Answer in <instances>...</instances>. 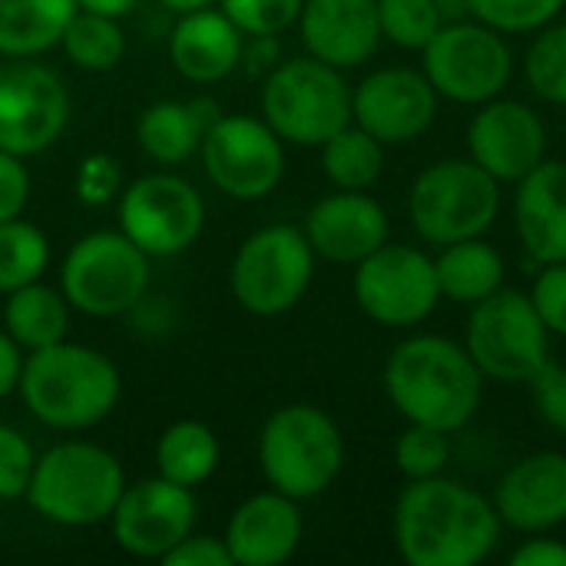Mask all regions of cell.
Masks as SVG:
<instances>
[{
  "label": "cell",
  "instance_id": "16",
  "mask_svg": "<svg viewBox=\"0 0 566 566\" xmlns=\"http://www.w3.org/2000/svg\"><path fill=\"white\" fill-rule=\"evenodd\" d=\"M441 109V96L415 66H378L352 86V123L385 146L421 139Z\"/></svg>",
  "mask_w": 566,
  "mask_h": 566
},
{
  "label": "cell",
  "instance_id": "39",
  "mask_svg": "<svg viewBox=\"0 0 566 566\" xmlns=\"http://www.w3.org/2000/svg\"><path fill=\"white\" fill-rule=\"evenodd\" d=\"M36 454L27 434L13 424H0V501H20L27 494Z\"/></svg>",
  "mask_w": 566,
  "mask_h": 566
},
{
  "label": "cell",
  "instance_id": "45",
  "mask_svg": "<svg viewBox=\"0 0 566 566\" xmlns=\"http://www.w3.org/2000/svg\"><path fill=\"white\" fill-rule=\"evenodd\" d=\"M279 63H282V40L279 36H245L239 66L249 76H262L265 80Z\"/></svg>",
  "mask_w": 566,
  "mask_h": 566
},
{
  "label": "cell",
  "instance_id": "12",
  "mask_svg": "<svg viewBox=\"0 0 566 566\" xmlns=\"http://www.w3.org/2000/svg\"><path fill=\"white\" fill-rule=\"evenodd\" d=\"M352 295L375 325L418 328L441 305L434 255L388 239L355 265Z\"/></svg>",
  "mask_w": 566,
  "mask_h": 566
},
{
  "label": "cell",
  "instance_id": "48",
  "mask_svg": "<svg viewBox=\"0 0 566 566\" xmlns=\"http://www.w3.org/2000/svg\"><path fill=\"white\" fill-rule=\"evenodd\" d=\"M444 13V20H458V17H468V0H434Z\"/></svg>",
  "mask_w": 566,
  "mask_h": 566
},
{
  "label": "cell",
  "instance_id": "30",
  "mask_svg": "<svg viewBox=\"0 0 566 566\" xmlns=\"http://www.w3.org/2000/svg\"><path fill=\"white\" fill-rule=\"evenodd\" d=\"M385 143H378L368 129L358 123H348L335 136H328L318 153H322V172L335 189H352V192H371L378 179L385 176Z\"/></svg>",
  "mask_w": 566,
  "mask_h": 566
},
{
  "label": "cell",
  "instance_id": "9",
  "mask_svg": "<svg viewBox=\"0 0 566 566\" xmlns=\"http://www.w3.org/2000/svg\"><path fill=\"white\" fill-rule=\"evenodd\" d=\"M318 255L298 226L255 229L229 265V292L255 318H279L292 312L312 289Z\"/></svg>",
  "mask_w": 566,
  "mask_h": 566
},
{
  "label": "cell",
  "instance_id": "42",
  "mask_svg": "<svg viewBox=\"0 0 566 566\" xmlns=\"http://www.w3.org/2000/svg\"><path fill=\"white\" fill-rule=\"evenodd\" d=\"M30 202V172L20 156L0 149V222L23 216Z\"/></svg>",
  "mask_w": 566,
  "mask_h": 566
},
{
  "label": "cell",
  "instance_id": "24",
  "mask_svg": "<svg viewBox=\"0 0 566 566\" xmlns=\"http://www.w3.org/2000/svg\"><path fill=\"white\" fill-rule=\"evenodd\" d=\"M245 33L212 3L179 13L169 33V60L189 83L209 86L239 70Z\"/></svg>",
  "mask_w": 566,
  "mask_h": 566
},
{
  "label": "cell",
  "instance_id": "14",
  "mask_svg": "<svg viewBox=\"0 0 566 566\" xmlns=\"http://www.w3.org/2000/svg\"><path fill=\"white\" fill-rule=\"evenodd\" d=\"M119 232L149 259H172L202 235L206 202L192 182L176 172H149L123 186L116 206Z\"/></svg>",
  "mask_w": 566,
  "mask_h": 566
},
{
  "label": "cell",
  "instance_id": "46",
  "mask_svg": "<svg viewBox=\"0 0 566 566\" xmlns=\"http://www.w3.org/2000/svg\"><path fill=\"white\" fill-rule=\"evenodd\" d=\"M23 358H27L23 348L7 332H0V401L17 391L23 375Z\"/></svg>",
  "mask_w": 566,
  "mask_h": 566
},
{
  "label": "cell",
  "instance_id": "29",
  "mask_svg": "<svg viewBox=\"0 0 566 566\" xmlns=\"http://www.w3.org/2000/svg\"><path fill=\"white\" fill-rule=\"evenodd\" d=\"M136 143L146 159L156 166H182L189 156L199 153L202 126L196 123L189 103L159 99L149 103L136 119Z\"/></svg>",
  "mask_w": 566,
  "mask_h": 566
},
{
  "label": "cell",
  "instance_id": "41",
  "mask_svg": "<svg viewBox=\"0 0 566 566\" xmlns=\"http://www.w3.org/2000/svg\"><path fill=\"white\" fill-rule=\"evenodd\" d=\"M527 295H531L541 322L547 325V332L557 338H566V262L541 265Z\"/></svg>",
  "mask_w": 566,
  "mask_h": 566
},
{
  "label": "cell",
  "instance_id": "40",
  "mask_svg": "<svg viewBox=\"0 0 566 566\" xmlns=\"http://www.w3.org/2000/svg\"><path fill=\"white\" fill-rule=\"evenodd\" d=\"M527 388H531V405L537 411V418L566 434V365L547 358L531 378H527Z\"/></svg>",
  "mask_w": 566,
  "mask_h": 566
},
{
  "label": "cell",
  "instance_id": "38",
  "mask_svg": "<svg viewBox=\"0 0 566 566\" xmlns=\"http://www.w3.org/2000/svg\"><path fill=\"white\" fill-rule=\"evenodd\" d=\"M73 192L83 206H109L123 192V166L109 153H86L73 172Z\"/></svg>",
  "mask_w": 566,
  "mask_h": 566
},
{
  "label": "cell",
  "instance_id": "36",
  "mask_svg": "<svg viewBox=\"0 0 566 566\" xmlns=\"http://www.w3.org/2000/svg\"><path fill=\"white\" fill-rule=\"evenodd\" d=\"M566 0H468V17L504 36L537 33L564 13Z\"/></svg>",
  "mask_w": 566,
  "mask_h": 566
},
{
  "label": "cell",
  "instance_id": "47",
  "mask_svg": "<svg viewBox=\"0 0 566 566\" xmlns=\"http://www.w3.org/2000/svg\"><path fill=\"white\" fill-rule=\"evenodd\" d=\"M139 0H76L80 10H90V13H103V17H113V20H123Z\"/></svg>",
  "mask_w": 566,
  "mask_h": 566
},
{
  "label": "cell",
  "instance_id": "5",
  "mask_svg": "<svg viewBox=\"0 0 566 566\" xmlns=\"http://www.w3.org/2000/svg\"><path fill=\"white\" fill-rule=\"evenodd\" d=\"M259 468L272 491L298 504L315 501L345 468V438L318 405H282L259 431Z\"/></svg>",
  "mask_w": 566,
  "mask_h": 566
},
{
  "label": "cell",
  "instance_id": "22",
  "mask_svg": "<svg viewBox=\"0 0 566 566\" xmlns=\"http://www.w3.org/2000/svg\"><path fill=\"white\" fill-rule=\"evenodd\" d=\"M305 537V517L298 501L262 491L242 501L226 524V547L232 566H282L289 564Z\"/></svg>",
  "mask_w": 566,
  "mask_h": 566
},
{
  "label": "cell",
  "instance_id": "4",
  "mask_svg": "<svg viewBox=\"0 0 566 566\" xmlns=\"http://www.w3.org/2000/svg\"><path fill=\"white\" fill-rule=\"evenodd\" d=\"M123 491L126 471L113 451L93 441H60L36 454L23 497L46 524L76 531L106 524Z\"/></svg>",
  "mask_w": 566,
  "mask_h": 566
},
{
  "label": "cell",
  "instance_id": "19",
  "mask_svg": "<svg viewBox=\"0 0 566 566\" xmlns=\"http://www.w3.org/2000/svg\"><path fill=\"white\" fill-rule=\"evenodd\" d=\"M494 511L504 531L551 534L566 524V454L534 451L514 461L494 484Z\"/></svg>",
  "mask_w": 566,
  "mask_h": 566
},
{
  "label": "cell",
  "instance_id": "13",
  "mask_svg": "<svg viewBox=\"0 0 566 566\" xmlns=\"http://www.w3.org/2000/svg\"><path fill=\"white\" fill-rule=\"evenodd\" d=\"M209 182L239 202L272 196L285 176V143L279 133L249 113H222L199 143Z\"/></svg>",
  "mask_w": 566,
  "mask_h": 566
},
{
  "label": "cell",
  "instance_id": "28",
  "mask_svg": "<svg viewBox=\"0 0 566 566\" xmlns=\"http://www.w3.org/2000/svg\"><path fill=\"white\" fill-rule=\"evenodd\" d=\"M219 454L216 431L202 421L182 418L172 421L156 441V474L182 488H199L216 474Z\"/></svg>",
  "mask_w": 566,
  "mask_h": 566
},
{
  "label": "cell",
  "instance_id": "27",
  "mask_svg": "<svg viewBox=\"0 0 566 566\" xmlns=\"http://www.w3.org/2000/svg\"><path fill=\"white\" fill-rule=\"evenodd\" d=\"M3 332L23 352L56 345L70 332V302L63 298L60 289L43 282L13 289L7 292V305H3Z\"/></svg>",
  "mask_w": 566,
  "mask_h": 566
},
{
  "label": "cell",
  "instance_id": "11",
  "mask_svg": "<svg viewBox=\"0 0 566 566\" xmlns=\"http://www.w3.org/2000/svg\"><path fill=\"white\" fill-rule=\"evenodd\" d=\"M551 332L541 322L527 292L501 289L471 305L464 348L488 381L527 385V378L551 358Z\"/></svg>",
  "mask_w": 566,
  "mask_h": 566
},
{
  "label": "cell",
  "instance_id": "34",
  "mask_svg": "<svg viewBox=\"0 0 566 566\" xmlns=\"http://www.w3.org/2000/svg\"><path fill=\"white\" fill-rule=\"evenodd\" d=\"M381 40L421 53L424 43L441 30L444 13L434 0H378Z\"/></svg>",
  "mask_w": 566,
  "mask_h": 566
},
{
  "label": "cell",
  "instance_id": "15",
  "mask_svg": "<svg viewBox=\"0 0 566 566\" xmlns=\"http://www.w3.org/2000/svg\"><path fill=\"white\" fill-rule=\"evenodd\" d=\"M70 123L63 80L30 60L0 66V149L20 159L46 153Z\"/></svg>",
  "mask_w": 566,
  "mask_h": 566
},
{
  "label": "cell",
  "instance_id": "37",
  "mask_svg": "<svg viewBox=\"0 0 566 566\" xmlns=\"http://www.w3.org/2000/svg\"><path fill=\"white\" fill-rule=\"evenodd\" d=\"M305 0H219V10L245 36H282L298 23Z\"/></svg>",
  "mask_w": 566,
  "mask_h": 566
},
{
  "label": "cell",
  "instance_id": "49",
  "mask_svg": "<svg viewBox=\"0 0 566 566\" xmlns=\"http://www.w3.org/2000/svg\"><path fill=\"white\" fill-rule=\"evenodd\" d=\"M163 7H169V10H176V13H186V10H199V7H212V3H219V0H159Z\"/></svg>",
  "mask_w": 566,
  "mask_h": 566
},
{
  "label": "cell",
  "instance_id": "18",
  "mask_svg": "<svg viewBox=\"0 0 566 566\" xmlns=\"http://www.w3.org/2000/svg\"><path fill=\"white\" fill-rule=\"evenodd\" d=\"M547 123L531 103L494 96L474 106L468 123V156L501 186H517L534 172L547 159Z\"/></svg>",
  "mask_w": 566,
  "mask_h": 566
},
{
  "label": "cell",
  "instance_id": "44",
  "mask_svg": "<svg viewBox=\"0 0 566 566\" xmlns=\"http://www.w3.org/2000/svg\"><path fill=\"white\" fill-rule=\"evenodd\" d=\"M511 566H566V541L551 534H527V541L511 554Z\"/></svg>",
  "mask_w": 566,
  "mask_h": 566
},
{
  "label": "cell",
  "instance_id": "3",
  "mask_svg": "<svg viewBox=\"0 0 566 566\" xmlns=\"http://www.w3.org/2000/svg\"><path fill=\"white\" fill-rule=\"evenodd\" d=\"M17 391L40 424L53 431H86L113 415L123 381L119 368L103 352L63 338L27 352Z\"/></svg>",
  "mask_w": 566,
  "mask_h": 566
},
{
  "label": "cell",
  "instance_id": "21",
  "mask_svg": "<svg viewBox=\"0 0 566 566\" xmlns=\"http://www.w3.org/2000/svg\"><path fill=\"white\" fill-rule=\"evenodd\" d=\"M295 27L308 56L335 70L365 66L381 46L378 0H305Z\"/></svg>",
  "mask_w": 566,
  "mask_h": 566
},
{
  "label": "cell",
  "instance_id": "31",
  "mask_svg": "<svg viewBox=\"0 0 566 566\" xmlns=\"http://www.w3.org/2000/svg\"><path fill=\"white\" fill-rule=\"evenodd\" d=\"M60 50L66 53V60L73 66L86 70V73H106L123 60L126 33H123L119 20L76 7V13L70 17L66 30L60 36Z\"/></svg>",
  "mask_w": 566,
  "mask_h": 566
},
{
  "label": "cell",
  "instance_id": "1",
  "mask_svg": "<svg viewBox=\"0 0 566 566\" xmlns=\"http://www.w3.org/2000/svg\"><path fill=\"white\" fill-rule=\"evenodd\" d=\"M501 534L494 501L448 474L408 481L391 514V537L408 566H481Z\"/></svg>",
  "mask_w": 566,
  "mask_h": 566
},
{
  "label": "cell",
  "instance_id": "35",
  "mask_svg": "<svg viewBox=\"0 0 566 566\" xmlns=\"http://www.w3.org/2000/svg\"><path fill=\"white\" fill-rule=\"evenodd\" d=\"M451 458H454L451 434L424 424H408L395 441V468L401 471L405 481H428L448 474Z\"/></svg>",
  "mask_w": 566,
  "mask_h": 566
},
{
  "label": "cell",
  "instance_id": "6",
  "mask_svg": "<svg viewBox=\"0 0 566 566\" xmlns=\"http://www.w3.org/2000/svg\"><path fill=\"white\" fill-rule=\"evenodd\" d=\"M408 216L431 249L488 235L501 216V182L471 156L438 159L415 176Z\"/></svg>",
  "mask_w": 566,
  "mask_h": 566
},
{
  "label": "cell",
  "instance_id": "17",
  "mask_svg": "<svg viewBox=\"0 0 566 566\" xmlns=\"http://www.w3.org/2000/svg\"><path fill=\"white\" fill-rule=\"evenodd\" d=\"M196 497L192 488L172 484L166 478H143L126 484L109 517V531L119 551L139 560H163L179 541L196 531Z\"/></svg>",
  "mask_w": 566,
  "mask_h": 566
},
{
  "label": "cell",
  "instance_id": "20",
  "mask_svg": "<svg viewBox=\"0 0 566 566\" xmlns=\"http://www.w3.org/2000/svg\"><path fill=\"white\" fill-rule=\"evenodd\" d=\"M302 232L322 262L355 269L361 259L388 242L391 222L385 206L371 192L335 189L308 209Z\"/></svg>",
  "mask_w": 566,
  "mask_h": 566
},
{
  "label": "cell",
  "instance_id": "26",
  "mask_svg": "<svg viewBox=\"0 0 566 566\" xmlns=\"http://www.w3.org/2000/svg\"><path fill=\"white\" fill-rule=\"evenodd\" d=\"M76 13V0H0V56L33 60L53 46Z\"/></svg>",
  "mask_w": 566,
  "mask_h": 566
},
{
  "label": "cell",
  "instance_id": "32",
  "mask_svg": "<svg viewBox=\"0 0 566 566\" xmlns=\"http://www.w3.org/2000/svg\"><path fill=\"white\" fill-rule=\"evenodd\" d=\"M50 265V242L43 229L23 216L0 222V295L40 282Z\"/></svg>",
  "mask_w": 566,
  "mask_h": 566
},
{
  "label": "cell",
  "instance_id": "2",
  "mask_svg": "<svg viewBox=\"0 0 566 566\" xmlns=\"http://www.w3.org/2000/svg\"><path fill=\"white\" fill-rule=\"evenodd\" d=\"M488 378L468 355L464 342L418 332L398 342L381 368V388L408 424L444 434L464 431L484 401Z\"/></svg>",
  "mask_w": 566,
  "mask_h": 566
},
{
  "label": "cell",
  "instance_id": "33",
  "mask_svg": "<svg viewBox=\"0 0 566 566\" xmlns=\"http://www.w3.org/2000/svg\"><path fill=\"white\" fill-rule=\"evenodd\" d=\"M524 80L537 99L566 106V20L557 17L534 33L524 53Z\"/></svg>",
  "mask_w": 566,
  "mask_h": 566
},
{
  "label": "cell",
  "instance_id": "7",
  "mask_svg": "<svg viewBox=\"0 0 566 566\" xmlns=\"http://www.w3.org/2000/svg\"><path fill=\"white\" fill-rule=\"evenodd\" d=\"M262 119L292 146H322L352 123V86L345 70L315 56L282 60L262 80Z\"/></svg>",
  "mask_w": 566,
  "mask_h": 566
},
{
  "label": "cell",
  "instance_id": "43",
  "mask_svg": "<svg viewBox=\"0 0 566 566\" xmlns=\"http://www.w3.org/2000/svg\"><path fill=\"white\" fill-rule=\"evenodd\" d=\"M159 564L166 566H232V554L226 547L222 537H209V534H189L186 541H179Z\"/></svg>",
  "mask_w": 566,
  "mask_h": 566
},
{
  "label": "cell",
  "instance_id": "25",
  "mask_svg": "<svg viewBox=\"0 0 566 566\" xmlns=\"http://www.w3.org/2000/svg\"><path fill=\"white\" fill-rule=\"evenodd\" d=\"M434 272H438L441 298L471 308L504 289L507 262L494 242L478 235V239L441 245L434 255Z\"/></svg>",
  "mask_w": 566,
  "mask_h": 566
},
{
  "label": "cell",
  "instance_id": "8",
  "mask_svg": "<svg viewBox=\"0 0 566 566\" xmlns=\"http://www.w3.org/2000/svg\"><path fill=\"white\" fill-rule=\"evenodd\" d=\"M514 66L511 40L474 17L444 20L421 50L424 76L441 99L458 106H481L504 96L514 80Z\"/></svg>",
  "mask_w": 566,
  "mask_h": 566
},
{
  "label": "cell",
  "instance_id": "23",
  "mask_svg": "<svg viewBox=\"0 0 566 566\" xmlns=\"http://www.w3.org/2000/svg\"><path fill=\"white\" fill-rule=\"evenodd\" d=\"M514 229L521 249L537 262H566V163L544 159L517 182Z\"/></svg>",
  "mask_w": 566,
  "mask_h": 566
},
{
  "label": "cell",
  "instance_id": "10",
  "mask_svg": "<svg viewBox=\"0 0 566 566\" xmlns=\"http://www.w3.org/2000/svg\"><path fill=\"white\" fill-rule=\"evenodd\" d=\"M60 292L73 312L119 318L149 292V255L119 229L76 239L60 262Z\"/></svg>",
  "mask_w": 566,
  "mask_h": 566
}]
</instances>
